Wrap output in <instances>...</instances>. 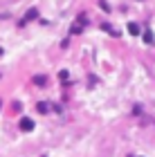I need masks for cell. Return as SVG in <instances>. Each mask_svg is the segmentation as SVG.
Instances as JSON below:
<instances>
[{
    "label": "cell",
    "mask_w": 155,
    "mask_h": 157,
    "mask_svg": "<svg viewBox=\"0 0 155 157\" xmlns=\"http://www.w3.org/2000/svg\"><path fill=\"white\" fill-rule=\"evenodd\" d=\"M32 128H34V121L32 119H20V130H32Z\"/></svg>",
    "instance_id": "1"
},
{
    "label": "cell",
    "mask_w": 155,
    "mask_h": 157,
    "mask_svg": "<svg viewBox=\"0 0 155 157\" xmlns=\"http://www.w3.org/2000/svg\"><path fill=\"white\" fill-rule=\"evenodd\" d=\"M139 32H142V29H139V25H135V23H128V34H133V36H137Z\"/></svg>",
    "instance_id": "2"
},
{
    "label": "cell",
    "mask_w": 155,
    "mask_h": 157,
    "mask_svg": "<svg viewBox=\"0 0 155 157\" xmlns=\"http://www.w3.org/2000/svg\"><path fill=\"white\" fill-rule=\"evenodd\" d=\"M101 29H103L106 34H110V36H119V34H117L115 29H112V27H110V25H101Z\"/></svg>",
    "instance_id": "3"
},
{
    "label": "cell",
    "mask_w": 155,
    "mask_h": 157,
    "mask_svg": "<svg viewBox=\"0 0 155 157\" xmlns=\"http://www.w3.org/2000/svg\"><path fill=\"white\" fill-rule=\"evenodd\" d=\"M36 16H38V11H36V9H32V11H29V13L25 16V23H27V20H34Z\"/></svg>",
    "instance_id": "4"
},
{
    "label": "cell",
    "mask_w": 155,
    "mask_h": 157,
    "mask_svg": "<svg viewBox=\"0 0 155 157\" xmlns=\"http://www.w3.org/2000/svg\"><path fill=\"white\" fill-rule=\"evenodd\" d=\"M34 83H36V85H45L47 78H45V76H34Z\"/></svg>",
    "instance_id": "5"
},
{
    "label": "cell",
    "mask_w": 155,
    "mask_h": 157,
    "mask_svg": "<svg viewBox=\"0 0 155 157\" xmlns=\"http://www.w3.org/2000/svg\"><path fill=\"white\" fill-rule=\"evenodd\" d=\"M36 108H38V112H47V110H50V105H47V103H38Z\"/></svg>",
    "instance_id": "6"
},
{
    "label": "cell",
    "mask_w": 155,
    "mask_h": 157,
    "mask_svg": "<svg viewBox=\"0 0 155 157\" xmlns=\"http://www.w3.org/2000/svg\"><path fill=\"white\" fill-rule=\"evenodd\" d=\"M144 40H146V43H149V45H151V43H153L155 38H153V34H151V32H146V34H144Z\"/></svg>",
    "instance_id": "7"
},
{
    "label": "cell",
    "mask_w": 155,
    "mask_h": 157,
    "mask_svg": "<svg viewBox=\"0 0 155 157\" xmlns=\"http://www.w3.org/2000/svg\"><path fill=\"white\" fill-rule=\"evenodd\" d=\"M128 157H135V155H128Z\"/></svg>",
    "instance_id": "8"
},
{
    "label": "cell",
    "mask_w": 155,
    "mask_h": 157,
    "mask_svg": "<svg viewBox=\"0 0 155 157\" xmlns=\"http://www.w3.org/2000/svg\"><path fill=\"white\" fill-rule=\"evenodd\" d=\"M0 54H2V49H0Z\"/></svg>",
    "instance_id": "9"
}]
</instances>
